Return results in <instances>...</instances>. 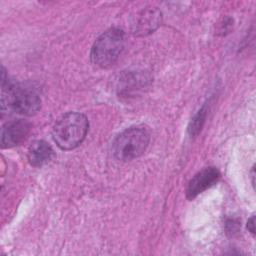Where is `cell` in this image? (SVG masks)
Instances as JSON below:
<instances>
[{"label":"cell","instance_id":"cell-2","mask_svg":"<svg viewBox=\"0 0 256 256\" xmlns=\"http://www.w3.org/2000/svg\"><path fill=\"white\" fill-rule=\"evenodd\" d=\"M88 128L89 122L84 114L68 112L55 123L52 131L53 139L61 149L71 150L82 143Z\"/></svg>","mask_w":256,"mask_h":256},{"label":"cell","instance_id":"cell-5","mask_svg":"<svg viewBox=\"0 0 256 256\" xmlns=\"http://www.w3.org/2000/svg\"><path fill=\"white\" fill-rule=\"evenodd\" d=\"M162 14L157 8H145L138 12L132 21V31L137 36L153 33L161 24Z\"/></svg>","mask_w":256,"mask_h":256},{"label":"cell","instance_id":"cell-1","mask_svg":"<svg viewBox=\"0 0 256 256\" xmlns=\"http://www.w3.org/2000/svg\"><path fill=\"white\" fill-rule=\"evenodd\" d=\"M1 87V106L3 112L5 109H11L18 114L31 116L40 109L41 100L38 94L31 88L24 87L18 82L6 78L4 68L2 71Z\"/></svg>","mask_w":256,"mask_h":256},{"label":"cell","instance_id":"cell-3","mask_svg":"<svg viewBox=\"0 0 256 256\" xmlns=\"http://www.w3.org/2000/svg\"><path fill=\"white\" fill-rule=\"evenodd\" d=\"M150 141V133L143 125L132 126L121 132L112 144L114 156L120 161L133 160L146 150Z\"/></svg>","mask_w":256,"mask_h":256},{"label":"cell","instance_id":"cell-11","mask_svg":"<svg viewBox=\"0 0 256 256\" xmlns=\"http://www.w3.org/2000/svg\"><path fill=\"white\" fill-rule=\"evenodd\" d=\"M255 218H254V216H252L249 220H248V222H247V228H248V230L251 232V234L252 235H254L255 234Z\"/></svg>","mask_w":256,"mask_h":256},{"label":"cell","instance_id":"cell-4","mask_svg":"<svg viewBox=\"0 0 256 256\" xmlns=\"http://www.w3.org/2000/svg\"><path fill=\"white\" fill-rule=\"evenodd\" d=\"M124 32L120 28H110L103 32L94 42L90 59L98 67H108L113 64L124 48Z\"/></svg>","mask_w":256,"mask_h":256},{"label":"cell","instance_id":"cell-9","mask_svg":"<svg viewBox=\"0 0 256 256\" xmlns=\"http://www.w3.org/2000/svg\"><path fill=\"white\" fill-rule=\"evenodd\" d=\"M52 147L44 140L34 141L28 149L29 163L34 167H41L47 164L53 157Z\"/></svg>","mask_w":256,"mask_h":256},{"label":"cell","instance_id":"cell-6","mask_svg":"<svg viewBox=\"0 0 256 256\" xmlns=\"http://www.w3.org/2000/svg\"><path fill=\"white\" fill-rule=\"evenodd\" d=\"M30 128L31 124L23 119L6 123L1 132V146L10 148L20 144L28 135Z\"/></svg>","mask_w":256,"mask_h":256},{"label":"cell","instance_id":"cell-7","mask_svg":"<svg viewBox=\"0 0 256 256\" xmlns=\"http://www.w3.org/2000/svg\"><path fill=\"white\" fill-rule=\"evenodd\" d=\"M220 178V173L215 167H208L198 172L189 182L186 196L188 199H193L206 189L213 186Z\"/></svg>","mask_w":256,"mask_h":256},{"label":"cell","instance_id":"cell-10","mask_svg":"<svg viewBox=\"0 0 256 256\" xmlns=\"http://www.w3.org/2000/svg\"><path fill=\"white\" fill-rule=\"evenodd\" d=\"M205 118H206V109L203 107L191 119V122H190V125H189V129H188L191 136H195V135H197L199 133V131L201 130V128H202V126L204 124Z\"/></svg>","mask_w":256,"mask_h":256},{"label":"cell","instance_id":"cell-8","mask_svg":"<svg viewBox=\"0 0 256 256\" xmlns=\"http://www.w3.org/2000/svg\"><path fill=\"white\" fill-rule=\"evenodd\" d=\"M147 81V77L142 72L130 71L125 73L119 81V94L126 97L135 94L146 86Z\"/></svg>","mask_w":256,"mask_h":256}]
</instances>
